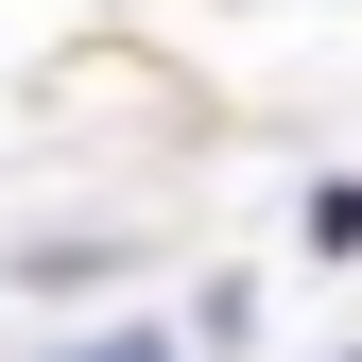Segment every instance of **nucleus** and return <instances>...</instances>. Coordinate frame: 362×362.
<instances>
[{"label":"nucleus","instance_id":"obj_1","mask_svg":"<svg viewBox=\"0 0 362 362\" xmlns=\"http://www.w3.org/2000/svg\"><path fill=\"white\" fill-rule=\"evenodd\" d=\"M52 362H173V345H139V328H121V345H52Z\"/></svg>","mask_w":362,"mask_h":362}]
</instances>
